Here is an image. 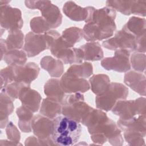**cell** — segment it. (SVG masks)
I'll return each instance as SVG.
<instances>
[{
  "instance_id": "obj_15",
  "label": "cell",
  "mask_w": 146,
  "mask_h": 146,
  "mask_svg": "<svg viewBox=\"0 0 146 146\" xmlns=\"http://www.w3.org/2000/svg\"><path fill=\"white\" fill-rule=\"evenodd\" d=\"M96 9L92 6L82 7L75 2L67 1L63 6V12L71 20L87 23L92 18Z\"/></svg>"
},
{
  "instance_id": "obj_29",
  "label": "cell",
  "mask_w": 146,
  "mask_h": 146,
  "mask_svg": "<svg viewBox=\"0 0 146 146\" xmlns=\"http://www.w3.org/2000/svg\"><path fill=\"white\" fill-rule=\"evenodd\" d=\"M27 57L23 50L14 49L9 50L4 55L3 59L8 66H18L26 64Z\"/></svg>"
},
{
  "instance_id": "obj_39",
  "label": "cell",
  "mask_w": 146,
  "mask_h": 146,
  "mask_svg": "<svg viewBox=\"0 0 146 146\" xmlns=\"http://www.w3.org/2000/svg\"><path fill=\"white\" fill-rule=\"evenodd\" d=\"M6 135L9 140L19 143L21 139V133L18 129L11 122L9 121L6 128Z\"/></svg>"
},
{
  "instance_id": "obj_28",
  "label": "cell",
  "mask_w": 146,
  "mask_h": 146,
  "mask_svg": "<svg viewBox=\"0 0 146 146\" xmlns=\"http://www.w3.org/2000/svg\"><path fill=\"white\" fill-rule=\"evenodd\" d=\"M110 83L108 76L103 74L94 75L89 79L91 89L96 95H101L104 93Z\"/></svg>"
},
{
  "instance_id": "obj_31",
  "label": "cell",
  "mask_w": 146,
  "mask_h": 146,
  "mask_svg": "<svg viewBox=\"0 0 146 146\" xmlns=\"http://www.w3.org/2000/svg\"><path fill=\"white\" fill-rule=\"evenodd\" d=\"M24 34L21 30L9 31L7 36L5 39L7 50L21 49L24 46Z\"/></svg>"
},
{
  "instance_id": "obj_11",
  "label": "cell",
  "mask_w": 146,
  "mask_h": 146,
  "mask_svg": "<svg viewBox=\"0 0 146 146\" xmlns=\"http://www.w3.org/2000/svg\"><path fill=\"white\" fill-rule=\"evenodd\" d=\"M130 54L131 52L128 50H116L112 57H106L102 59L101 66L108 71L112 70L119 72H128L131 69Z\"/></svg>"
},
{
  "instance_id": "obj_18",
  "label": "cell",
  "mask_w": 146,
  "mask_h": 146,
  "mask_svg": "<svg viewBox=\"0 0 146 146\" xmlns=\"http://www.w3.org/2000/svg\"><path fill=\"white\" fill-rule=\"evenodd\" d=\"M124 82L136 92L142 96H145V76L141 72L136 71L126 72Z\"/></svg>"
},
{
  "instance_id": "obj_13",
  "label": "cell",
  "mask_w": 146,
  "mask_h": 146,
  "mask_svg": "<svg viewBox=\"0 0 146 146\" xmlns=\"http://www.w3.org/2000/svg\"><path fill=\"white\" fill-rule=\"evenodd\" d=\"M47 49H49V43L44 33L37 34L31 31L26 35L23 50L28 57L36 56Z\"/></svg>"
},
{
  "instance_id": "obj_36",
  "label": "cell",
  "mask_w": 146,
  "mask_h": 146,
  "mask_svg": "<svg viewBox=\"0 0 146 146\" xmlns=\"http://www.w3.org/2000/svg\"><path fill=\"white\" fill-rule=\"evenodd\" d=\"M129 60L135 71L144 73L145 69V55L144 53L135 52L132 54Z\"/></svg>"
},
{
  "instance_id": "obj_3",
  "label": "cell",
  "mask_w": 146,
  "mask_h": 146,
  "mask_svg": "<svg viewBox=\"0 0 146 146\" xmlns=\"http://www.w3.org/2000/svg\"><path fill=\"white\" fill-rule=\"evenodd\" d=\"M121 132V130L117 124L108 117L90 134L91 139L96 145H103L108 141L112 145H121L124 140Z\"/></svg>"
},
{
  "instance_id": "obj_16",
  "label": "cell",
  "mask_w": 146,
  "mask_h": 146,
  "mask_svg": "<svg viewBox=\"0 0 146 146\" xmlns=\"http://www.w3.org/2000/svg\"><path fill=\"white\" fill-rule=\"evenodd\" d=\"M14 81L31 83L38 78L40 68L34 62H28L24 65L13 66Z\"/></svg>"
},
{
  "instance_id": "obj_38",
  "label": "cell",
  "mask_w": 146,
  "mask_h": 146,
  "mask_svg": "<svg viewBox=\"0 0 146 146\" xmlns=\"http://www.w3.org/2000/svg\"><path fill=\"white\" fill-rule=\"evenodd\" d=\"M1 89L14 81L13 66H8L1 70Z\"/></svg>"
},
{
  "instance_id": "obj_33",
  "label": "cell",
  "mask_w": 146,
  "mask_h": 146,
  "mask_svg": "<svg viewBox=\"0 0 146 146\" xmlns=\"http://www.w3.org/2000/svg\"><path fill=\"white\" fill-rule=\"evenodd\" d=\"M31 83L24 81H14L1 89V91L5 92L13 101L19 98L21 91L27 87H30Z\"/></svg>"
},
{
  "instance_id": "obj_1",
  "label": "cell",
  "mask_w": 146,
  "mask_h": 146,
  "mask_svg": "<svg viewBox=\"0 0 146 146\" xmlns=\"http://www.w3.org/2000/svg\"><path fill=\"white\" fill-rule=\"evenodd\" d=\"M116 11L110 7L96 9L91 19L86 23L82 29L84 39L97 42L111 38L116 28Z\"/></svg>"
},
{
  "instance_id": "obj_37",
  "label": "cell",
  "mask_w": 146,
  "mask_h": 146,
  "mask_svg": "<svg viewBox=\"0 0 146 146\" xmlns=\"http://www.w3.org/2000/svg\"><path fill=\"white\" fill-rule=\"evenodd\" d=\"M124 138L125 141L130 145H144L145 137L141 133L134 131H124Z\"/></svg>"
},
{
  "instance_id": "obj_30",
  "label": "cell",
  "mask_w": 146,
  "mask_h": 146,
  "mask_svg": "<svg viewBox=\"0 0 146 146\" xmlns=\"http://www.w3.org/2000/svg\"><path fill=\"white\" fill-rule=\"evenodd\" d=\"M60 36L69 47H73L76 43L83 38V30L78 27H70L64 30Z\"/></svg>"
},
{
  "instance_id": "obj_26",
  "label": "cell",
  "mask_w": 146,
  "mask_h": 146,
  "mask_svg": "<svg viewBox=\"0 0 146 146\" xmlns=\"http://www.w3.org/2000/svg\"><path fill=\"white\" fill-rule=\"evenodd\" d=\"M33 113L31 110L22 105L16 110V113L18 117V127L24 133H29L32 131L31 122L34 117Z\"/></svg>"
},
{
  "instance_id": "obj_32",
  "label": "cell",
  "mask_w": 146,
  "mask_h": 146,
  "mask_svg": "<svg viewBox=\"0 0 146 146\" xmlns=\"http://www.w3.org/2000/svg\"><path fill=\"white\" fill-rule=\"evenodd\" d=\"M67 72L81 78H87L93 74V66L90 62L73 64L67 70Z\"/></svg>"
},
{
  "instance_id": "obj_42",
  "label": "cell",
  "mask_w": 146,
  "mask_h": 146,
  "mask_svg": "<svg viewBox=\"0 0 146 146\" xmlns=\"http://www.w3.org/2000/svg\"><path fill=\"white\" fill-rule=\"evenodd\" d=\"M0 44H1V59L2 60L4 57V55L8 51V50L6 46L5 39L1 38L0 40Z\"/></svg>"
},
{
  "instance_id": "obj_19",
  "label": "cell",
  "mask_w": 146,
  "mask_h": 146,
  "mask_svg": "<svg viewBox=\"0 0 146 146\" xmlns=\"http://www.w3.org/2000/svg\"><path fill=\"white\" fill-rule=\"evenodd\" d=\"M108 119V117L103 110L92 108L83 118L80 123L87 127L90 133L96 127Z\"/></svg>"
},
{
  "instance_id": "obj_10",
  "label": "cell",
  "mask_w": 146,
  "mask_h": 146,
  "mask_svg": "<svg viewBox=\"0 0 146 146\" xmlns=\"http://www.w3.org/2000/svg\"><path fill=\"white\" fill-rule=\"evenodd\" d=\"M102 46L110 50L125 49L131 52L136 49V38L124 29L117 31L113 36L102 43Z\"/></svg>"
},
{
  "instance_id": "obj_21",
  "label": "cell",
  "mask_w": 146,
  "mask_h": 146,
  "mask_svg": "<svg viewBox=\"0 0 146 146\" xmlns=\"http://www.w3.org/2000/svg\"><path fill=\"white\" fill-rule=\"evenodd\" d=\"M62 104L61 103L54 99L46 97L42 102L39 112L43 116L54 119L62 113Z\"/></svg>"
},
{
  "instance_id": "obj_20",
  "label": "cell",
  "mask_w": 146,
  "mask_h": 146,
  "mask_svg": "<svg viewBox=\"0 0 146 146\" xmlns=\"http://www.w3.org/2000/svg\"><path fill=\"white\" fill-rule=\"evenodd\" d=\"M145 118L144 115H138L127 120L119 119L116 124L121 131H137L145 136Z\"/></svg>"
},
{
  "instance_id": "obj_6",
  "label": "cell",
  "mask_w": 146,
  "mask_h": 146,
  "mask_svg": "<svg viewBox=\"0 0 146 146\" xmlns=\"http://www.w3.org/2000/svg\"><path fill=\"white\" fill-rule=\"evenodd\" d=\"M145 104L144 97L135 100H121L116 103L111 111L119 116V119L127 120L138 115L145 116Z\"/></svg>"
},
{
  "instance_id": "obj_34",
  "label": "cell",
  "mask_w": 146,
  "mask_h": 146,
  "mask_svg": "<svg viewBox=\"0 0 146 146\" xmlns=\"http://www.w3.org/2000/svg\"><path fill=\"white\" fill-rule=\"evenodd\" d=\"M133 1H107L106 6L110 7L122 14L129 15L131 14Z\"/></svg>"
},
{
  "instance_id": "obj_14",
  "label": "cell",
  "mask_w": 146,
  "mask_h": 146,
  "mask_svg": "<svg viewBox=\"0 0 146 146\" xmlns=\"http://www.w3.org/2000/svg\"><path fill=\"white\" fill-rule=\"evenodd\" d=\"M60 86L64 93H84L90 88V83L84 78H79L66 71L60 79Z\"/></svg>"
},
{
  "instance_id": "obj_17",
  "label": "cell",
  "mask_w": 146,
  "mask_h": 146,
  "mask_svg": "<svg viewBox=\"0 0 146 146\" xmlns=\"http://www.w3.org/2000/svg\"><path fill=\"white\" fill-rule=\"evenodd\" d=\"M22 105L36 112L40 108L42 97L36 90L31 89L30 87H25L20 92L19 98Z\"/></svg>"
},
{
  "instance_id": "obj_2",
  "label": "cell",
  "mask_w": 146,
  "mask_h": 146,
  "mask_svg": "<svg viewBox=\"0 0 146 146\" xmlns=\"http://www.w3.org/2000/svg\"><path fill=\"white\" fill-rule=\"evenodd\" d=\"M82 128L79 122L66 116L59 115L54 119L52 139L55 145H72L81 136Z\"/></svg>"
},
{
  "instance_id": "obj_40",
  "label": "cell",
  "mask_w": 146,
  "mask_h": 146,
  "mask_svg": "<svg viewBox=\"0 0 146 146\" xmlns=\"http://www.w3.org/2000/svg\"><path fill=\"white\" fill-rule=\"evenodd\" d=\"M146 1H133L131 14H134L141 17L145 16Z\"/></svg>"
},
{
  "instance_id": "obj_35",
  "label": "cell",
  "mask_w": 146,
  "mask_h": 146,
  "mask_svg": "<svg viewBox=\"0 0 146 146\" xmlns=\"http://www.w3.org/2000/svg\"><path fill=\"white\" fill-rule=\"evenodd\" d=\"M30 26L32 32L37 34H44L50 30L42 17H35L32 18L30 22Z\"/></svg>"
},
{
  "instance_id": "obj_22",
  "label": "cell",
  "mask_w": 146,
  "mask_h": 146,
  "mask_svg": "<svg viewBox=\"0 0 146 146\" xmlns=\"http://www.w3.org/2000/svg\"><path fill=\"white\" fill-rule=\"evenodd\" d=\"M86 61H98L103 58V51L100 44L98 42H88L79 47Z\"/></svg>"
},
{
  "instance_id": "obj_4",
  "label": "cell",
  "mask_w": 146,
  "mask_h": 146,
  "mask_svg": "<svg viewBox=\"0 0 146 146\" xmlns=\"http://www.w3.org/2000/svg\"><path fill=\"white\" fill-rule=\"evenodd\" d=\"M92 108L84 102V95L77 92L66 95L62 102V113L79 123Z\"/></svg>"
},
{
  "instance_id": "obj_5",
  "label": "cell",
  "mask_w": 146,
  "mask_h": 146,
  "mask_svg": "<svg viewBox=\"0 0 146 146\" xmlns=\"http://www.w3.org/2000/svg\"><path fill=\"white\" fill-rule=\"evenodd\" d=\"M128 95V89L125 86L117 82H111L104 93L96 95V107L105 111H111L117 101L126 99Z\"/></svg>"
},
{
  "instance_id": "obj_8",
  "label": "cell",
  "mask_w": 146,
  "mask_h": 146,
  "mask_svg": "<svg viewBox=\"0 0 146 146\" xmlns=\"http://www.w3.org/2000/svg\"><path fill=\"white\" fill-rule=\"evenodd\" d=\"M49 49L52 55L64 64H78L83 60L82 50L79 47H70L60 36L52 43Z\"/></svg>"
},
{
  "instance_id": "obj_24",
  "label": "cell",
  "mask_w": 146,
  "mask_h": 146,
  "mask_svg": "<svg viewBox=\"0 0 146 146\" xmlns=\"http://www.w3.org/2000/svg\"><path fill=\"white\" fill-rule=\"evenodd\" d=\"M0 99L1 128L3 129L7 126L9 122L8 116L13 113L14 106L13 100L5 92H1Z\"/></svg>"
},
{
  "instance_id": "obj_12",
  "label": "cell",
  "mask_w": 146,
  "mask_h": 146,
  "mask_svg": "<svg viewBox=\"0 0 146 146\" xmlns=\"http://www.w3.org/2000/svg\"><path fill=\"white\" fill-rule=\"evenodd\" d=\"M0 24L1 28L9 31L21 30L23 21L20 9L9 5L0 6Z\"/></svg>"
},
{
  "instance_id": "obj_23",
  "label": "cell",
  "mask_w": 146,
  "mask_h": 146,
  "mask_svg": "<svg viewBox=\"0 0 146 146\" xmlns=\"http://www.w3.org/2000/svg\"><path fill=\"white\" fill-rule=\"evenodd\" d=\"M41 67L47 71L51 77L58 78L62 75L64 71L63 62L51 56L42 58L40 62Z\"/></svg>"
},
{
  "instance_id": "obj_9",
  "label": "cell",
  "mask_w": 146,
  "mask_h": 146,
  "mask_svg": "<svg viewBox=\"0 0 146 146\" xmlns=\"http://www.w3.org/2000/svg\"><path fill=\"white\" fill-rule=\"evenodd\" d=\"M31 128L34 135L39 139L41 145H55L52 139L54 119L38 114L33 117Z\"/></svg>"
},
{
  "instance_id": "obj_44",
  "label": "cell",
  "mask_w": 146,
  "mask_h": 146,
  "mask_svg": "<svg viewBox=\"0 0 146 146\" xmlns=\"http://www.w3.org/2000/svg\"><path fill=\"white\" fill-rule=\"evenodd\" d=\"M10 1H0V6H3V5H7L10 2Z\"/></svg>"
},
{
  "instance_id": "obj_27",
  "label": "cell",
  "mask_w": 146,
  "mask_h": 146,
  "mask_svg": "<svg viewBox=\"0 0 146 146\" xmlns=\"http://www.w3.org/2000/svg\"><path fill=\"white\" fill-rule=\"evenodd\" d=\"M44 93L48 98L54 99L62 104L66 96L65 93L60 86V80L56 78L50 79L44 86Z\"/></svg>"
},
{
  "instance_id": "obj_25",
  "label": "cell",
  "mask_w": 146,
  "mask_h": 146,
  "mask_svg": "<svg viewBox=\"0 0 146 146\" xmlns=\"http://www.w3.org/2000/svg\"><path fill=\"white\" fill-rule=\"evenodd\" d=\"M122 28L135 36L136 39L145 36V19L132 17Z\"/></svg>"
},
{
  "instance_id": "obj_7",
  "label": "cell",
  "mask_w": 146,
  "mask_h": 146,
  "mask_svg": "<svg viewBox=\"0 0 146 146\" xmlns=\"http://www.w3.org/2000/svg\"><path fill=\"white\" fill-rule=\"evenodd\" d=\"M25 5L30 9H38L50 30L59 27L62 22L60 10L50 1H25Z\"/></svg>"
},
{
  "instance_id": "obj_43",
  "label": "cell",
  "mask_w": 146,
  "mask_h": 146,
  "mask_svg": "<svg viewBox=\"0 0 146 146\" xmlns=\"http://www.w3.org/2000/svg\"><path fill=\"white\" fill-rule=\"evenodd\" d=\"M22 145V144L15 141H13L10 140H1L0 141V145Z\"/></svg>"
},
{
  "instance_id": "obj_41",
  "label": "cell",
  "mask_w": 146,
  "mask_h": 146,
  "mask_svg": "<svg viewBox=\"0 0 146 146\" xmlns=\"http://www.w3.org/2000/svg\"><path fill=\"white\" fill-rule=\"evenodd\" d=\"M25 145H40V143L39 139L36 136H29L25 140Z\"/></svg>"
}]
</instances>
